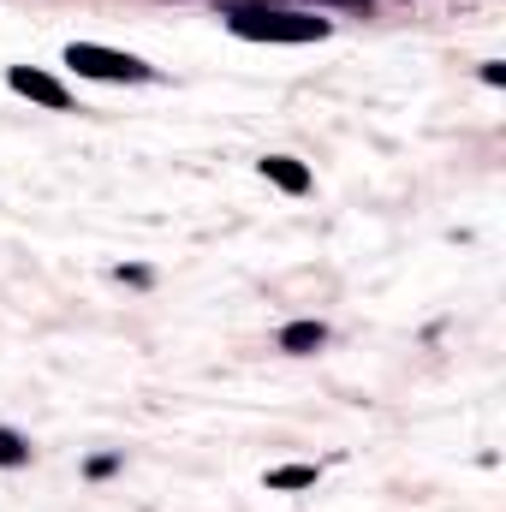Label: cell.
Instances as JSON below:
<instances>
[{
	"mask_svg": "<svg viewBox=\"0 0 506 512\" xmlns=\"http://www.w3.org/2000/svg\"><path fill=\"white\" fill-rule=\"evenodd\" d=\"M24 459H30V447H24L12 429H0V465H24Z\"/></svg>",
	"mask_w": 506,
	"mask_h": 512,
	"instance_id": "52a82bcc",
	"label": "cell"
},
{
	"mask_svg": "<svg viewBox=\"0 0 506 512\" xmlns=\"http://www.w3.org/2000/svg\"><path fill=\"white\" fill-rule=\"evenodd\" d=\"M256 167H262V179H268V185H280V191H292V197H298V191H310V167H304V161H292V155H262Z\"/></svg>",
	"mask_w": 506,
	"mask_h": 512,
	"instance_id": "277c9868",
	"label": "cell"
},
{
	"mask_svg": "<svg viewBox=\"0 0 506 512\" xmlns=\"http://www.w3.org/2000/svg\"><path fill=\"white\" fill-rule=\"evenodd\" d=\"M310 483H316L310 465H280V471H268V489H310Z\"/></svg>",
	"mask_w": 506,
	"mask_h": 512,
	"instance_id": "8992f818",
	"label": "cell"
},
{
	"mask_svg": "<svg viewBox=\"0 0 506 512\" xmlns=\"http://www.w3.org/2000/svg\"><path fill=\"white\" fill-rule=\"evenodd\" d=\"M66 66H78V78H102V84H149L155 66H143L137 54H114L102 42H72Z\"/></svg>",
	"mask_w": 506,
	"mask_h": 512,
	"instance_id": "7a4b0ae2",
	"label": "cell"
},
{
	"mask_svg": "<svg viewBox=\"0 0 506 512\" xmlns=\"http://www.w3.org/2000/svg\"><path fill=\"white\" fill-rule=\"evenodd\" d=\"M6 84L18 90V96H30V102H42V108H66L72 96H66V84H54L48 72H36V66H12L6 72Z\"/></svg>",
	"mask_w": 506,
	"mask_h": 512,
	"instance_id": "3957f363",
	"label": "cell"
},
{
	"mask_svg": "<svg viewBox=\"0 0 506 512\" xmlns=\"http://www.w3.org/2000/svg\"><path fill=\"white\" fill-rule=\"evenodd\" d=\"M322 340H328V328H322V322H292V328L280 334V346H286V352H316Z\"/></svg>",
	"mask_w": 506,
	"mask_h": 512,
	"instance_id": "5b68a950",
	"label": "cell"
},
{
	"mask_svg": "<svg viewBox=\"0 0 506 512\" xmlns=\"http://www.w3.org/2000/svg\"><path fill=\"white\" fill-rule=\"evenodd\" d=\"M227 24L245 42H322L328 36V18L280 12V6H227Z\"/></svg>",
	"mask_w": 506,
	"mask_h": 512,
	"instance_id": "6da1fadb",
	"label": "cell"
}]
</instances>
